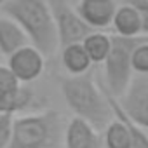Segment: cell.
<instances>
[{"instance_id": "cell-13", "label": "cell", "mask_w": 148, "mask_h": 148, "mask_svg": "<svg viewBox=\"0 0 148 148\" xmlns=\"http://www.w3.org/2000/svg\"><path fill=\"white\" fill-rule=\"evenodd\" d=\"M33 101V92L26 84H19L11 91L0 92V113H12L25 112Z\"/></svg>"}, {"instance_id": "cell-2", "label": "cell", "mask_w": 148, "mask_h": 148, "mask_svg": "<svg viewBox=\"0 0 148 148\" xmlns=\"http://www.w3.org/2000/svg\"><path fill=\"white\" fill-rule=\"evenodd\" d=\"M0 12L18 21L28 35L30 44L42 51L44 56L56 52L59 40L49 0H9Z\"/></svg>"}, {"instance_id": "cell-12", "label": "cell", "mask_w": 148, "mask_h": 148, "mask_svg": "<svg viewBox=\"0 0 148 148\" xmlns=\"http://www.w3.org/2000/svg\"><path fill=\"white\" fill-rule=\"evenodd\" d=\"M61 64L66 70L68 75H84V73L91 71V58L86 52L82 42L68 44L63 45L61 49Z\"/></svg>"}, {"instance_id": "cell-4", "label": "cell", "mask_w": 148, "mask_h": 148, "mask_svg": "<svg viewBox=\"0 0 148 148\" xmlns=\"http://www.w3.org/2000/svg\"><path fill=\"white\" fill-rule=\"evenodd\" d=\"M145 37H120L112 35V49L103 63L105 91L113 98H122L134 77L132 51Z\"/></svg>"}, {"instance_id": "cell-9", "label": "cell", "mask_w": 148, "mask_h": 148, "mask_svg": "<svg viewBox=\"0 0 148 148\" xmlns=\"http://www.w3.org/2000/svg\"><path fill=\"white\" fill-rule=\"evenodd\" d=\"M77 11L92 30H106L108 26H112L117 2L115 0H79Z\"/></svg>"}, {"instance_id": "cell-11", "label": "cell", "mask_w": 148, "mask_h": 148, "mask_svg": "<svg viewBox=\"0 0 148 148\" xmlns=\"http://www.w3.org/2000/svg\"><path fill=\"white\" fill-rule=\"evenodd\" d=\"M112 26L115 35L120 37H139L141 35V18L138 9L129 4L127 0L124 4L117 5V11L112 19Z\"/></svg>"}, {"instance_id": "cell-10", "label": "cell", "mask_w": 148, "mask_h": 148, "mask_svg": "<svg viewBox=\"0 0 148 148\" xmlns=\"http://www.w3.org/2000/svg\"><path fill=\"white\" fill-rule=\"evenodd\" d=\"M26 44H30V38L19 23L11 16L0 12V52L4 56H11Z\"/></svg>"}, {"instance_id": "cell-20", "label": "cell", "mask_w": 148, "mask_h": 148, "mask_svg": "<svg viewBox=\"0 0 148 148\" xmlns=\"http://www.w3.org/2000/svg\"><path fill=\"white\" fill-rule=\"evenodd\" d=\"M7 2H9V0H0V9H2V7L7 4Z\"/></svg>"}, {"instance_id": "cell-16", "label": "cell", "mask_w": 148, "mask_h": 148, "mask_svg": "<svg viewBox=\"0 0 148 148\" xmlns=\"http://www.w3.org/2000/svg\"><path fill=\"white\" fill-rule=\"evenodd\" d=\"M120 108H122V106H120ZM122 113H124V119H125V122H127V125H129V131H131L132 148H148V134H146V131H145L139 124H136V122L124 112V108H122Z\"/></svg>"}, {"instance_id": "cell-3", "label": "cell", "mask_w": 148, "mask_h": 148, "mask_svg": "<svg viewBox=\"0 0 148 148\" xmlns=\"http://www.w3.org/2000/svg\"><path fill=\"white\" fill-rule=\"evenodd\" d=\"M64 127V119L56 110L16 117L9 148H61Z\"/></svg>"}, {"instance_id": "cell-17", "label": "cell", "mask_w": 148, "mask_h": 148, "mask_svg": "<svg viewBox=\"0 0 148 148\" xmlns=\"http://www.w3.org/2000/svg\"><path fill=\"white\" fill-rule=\"evenodd\" d=\"M14 119L16 115L12 113H0V148H9L11 145Z\"/></svg>"}, {"instance_id": "cell-8", "label": "cell", "mask_w": 148, "mask_h": 148, "mask_svg": "<svg viewBox=\"0 0 148 148\" xmlns=\"http://www.w3.org/2000/svg\"><path fill=\"white\" fill-rule=\"evenodd\" d=\"M105 139L99 131L84 120L82 117L73 115L64 127L63 148H103Z\"/></svg>"}, {"instance_id": "cell-6", "label": "cell", "mask_w": 148, "mask_h": 148, "mask_svg": "<svg viewBox=\"0 0 148 148\" xmlns=\"http://www.w3.org/2000/svg\"><path fill=\"white\" fill-rule=\"evenodd\" d=\"M7 59H9L7 66L12 70V73L18 77V80L21 84H30V82L37 80L45 70L44 52L38 51L32 44L23 45L21 49H18L11 56H7Z\"/></svg>"}, {"instance_id": "cell-1", "label": "cell", "mask_w": 148, "mask_h": 148, "mask_svg": "<svg viewBox=\"0 0 148 148\" xmlns=\"http://www.w3.org/2000/svg\"><path fill=\"white\" fill-rule=\"evenodd\" d=\"M61 92L73 115L82 117L98 131L105 129L115 117L108 92L96 84L91 71L66 77L61 82Z\"/></svg>"}, {"instance_id": "cell-5", "label": "cell", "mask_w": 148, "mask_h": 148, "mask_svg": "<svg viewBox=\"0 0 148 148\" xmlns=\"http://www.w3.org/2000/svg\"><path fill=\"white\" fill-rule=\"evenodd\" d=\"M49 5L52 11L58 40L61 47L68 44L82 42L92 32V28L79 14L77 7H71L68 0H49Z\"/></svg>"}, {"instance_id": "cell-15", "label": "cell", "mask_w": 148, "mask_h": 148, "mask_svg": "<svg viewBox=\"0 0 148 148\" xmlns=\"http://www.w3.org/2000/svg\"><path fill=\"white\" fill-rule=\"evenodd\" d=\"M132 70L136 75H148V40L143 38L132 51Z\"/></svg>"}, {"instance_id": "cell-19", "label": "cell", "mask_w": 148, "mask_h": 148, "mask_svg": "<svg viewBox=\"0 0 148 148\" xmlns=\"http://www.w3.org/2000/svg\"><path fill=\"white\" fill-rule=\"evenodd\" d=\"M129 4H132L141 18V33L148 35V0H127Z\"/></svg>"}, {"instance_id": "cell-14", "label": "cell", "mask_w": 148, "mask_h": 148, "mask_svg": "<svg viewBox=\"0 0 148 148\" xmlns=\"http://www.w3.org/2000/svg\"><path fill=\"white\" fill-rule=\"evenodd\" d=\"M82 45L86 52L89 54L92 64H101L105 63L110 49H112V35L105 33V30H92L84 40Z\"/></svg>"}, {"instance_id": "cell-18", "label": "cell", "mask_w": 148, "mask_h": 148, "mask_svg": "<svg viewBox=\"0 0 148 148\" xmlns=\"http://www.w3.org/2000/svg\"><path fill=\"white\" fill-rule=\"evenodd\" d=\"M21 82L18 80V77L12 73V70L5 64H0V92L4 91H11L14 87H18Z\"/></svg>"}, {"instance_id": "cell-7", "label": "cell", "mask_w": 148, "mask_h": 148, "mask_svg": "<svg viewBox=\"0 0 148 148\" xmlns=\"http://www.w3.org/2000/svg\"><path fill=\"white\" fill-rule=\"evenodd\" d=\"M117 101L136 124L148 129V75L132 77L129 89Z\"/></svg>"}]
</instances>
